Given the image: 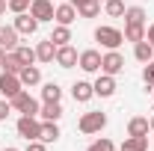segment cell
I'll list each match as a JSON object with an SVG mask.
<instances>
[{"label":"cell","instance_id":"f35d334b","mask_svg":"<svg viewBox=\"0 0 154 151\" xmlns=\"http://www.w3.org/2000/svg\"><path fill=\"white\" fill-rule=\"evenodd\" d=\"M148 125H151V131H154V113H151V119H148Z\"/></svg>","mask_w":154,"mask_h":151},{"label":"cell","instance_id":"6da1fadb","mask_svg":"<svg viewBox=\"0 0 154 151\" xmlns=\"http://www.w3.org/2000/svg\"><path fill=\"white\" fill-rule=\"evenodd\" d=\"M77 128H80V133H86V136H92V133H101L104 128H107V113H101V110H89V113L80 116Z\"/></svg>","mask_w":154,"mask_h":151},{"label":"cell","instance_id":"4dcf8cb0","mask_svg":"<svg viewBox=\"0 0 154 151\" xmlns=\"http://www.w3.org/2000/svg\"><path fill=\"white\" fill-rule=\"evenodd\" d=\"M6 3H9V12L18 15V12H30V3L33 0H6Z\"/></svg>","mask_w":154,"mask_h":151},{"label":"cell","instance_id":"e0dca14e","mask_svg":"<svg viewBox=\"0 0 154 151\" xmlns=\"http://www.w3.org/2000/svg\"><path fill=\"white\" fill-rule=\"evenodd\" d=\"M148 131H151V125L145 116H134L128 122V136H148Z\"/></svg>","mask_w":154,"mask_h":151},{"label":"cell","instance_id":"d590c367","mask_svg":"<svg viewBox=\"0 0 154 151\" xmlns=\"http://www.w3.org/2000/svg\"><path fill=\"white\" fill-rule=\"evenodd\" d=\"M6 12H9V3H6V0H0V18H3Z\"/></svg>","mask_w":154,"mask_h":151},{"label":"cell","instance_id":"d6a6232c","mask_svg":"<svg viewBox=\"0 0 154 151\" xmlns=\"http://www.w3.org/2000/svg\"><path fill=\"white\" fill-rule=\"evenodd\" d=\"M12 113V104H9V98H0V122H6Z\"/></svg>","mask_w":154,"mask_h":151},{"label":"cell","instance_id":"5bb4252c","mask_svg":"<svg viewBox=\"0 0 154 151\" xmlns=\"http://www.w3.org/2000/svg\"><path fill=\"white\" fill-rule=\"evenodd\" d=\"M38 119H42V122H59V119H62V104H59V101H42Z\"/></svg>","mask_w":154,"mask_h":151},{"label":"cell","instance_id":"836d02e7","mask_svg":"<svg viewBox=\"0 0 154 151\" xmlns=\"http://www.w3.org/2000/svg\"><path fill=\"white\" fill-rule=\"evenodd\" d=\"M24 151H48V142H42V139H30Z\"/></svg>","mask_w":154,"mask_h":151},{"label":"cell","instance_id":"8992f818","mask_svg":"<svg viewBox=\"0 0 154 151\" xmlns=\"http://www.w3.org/2000/svg\"><path fill=\"white\" fill-rule=\"evenodd\" d=\"M24 89V83H21L18 74H9V71H0V98H15V95Z\"/></svg>","mask_w":154,"mask_h":151},{"label":"cell","instance_id":"3957f363","mask_svg":"<svg viewBox=\"0 0 154 151\" xmlns=\"http://www.w3.org/2000/svg\"><path fill=\"white\" fill-rule=\"evenodd\" d=\"M9 104H12V110H15V113H21V116H38V110H42V104H38V101L27 92V89H21V92L15 95Z\"/></svg>","mask_w":154,"mask_h":151},{"label":"cell","instance_id":"ba28073f","mask_svg":"<svg viewBox=\"0 0 154 151\" xmlns=\"http://www.w3.org/2000/svg\"><path fill=\"white\" fill-rule=\"evenodd\" d=\"M54 0H33L30 3V15L38 21V24H45V21H54Z\"/></svg>","mask_w":154,"mask_h":151},{"label":"cell","instance_id":"b9f144b4","mask_svg":"<svg viewBox=\"0 0 154 151\" xmlns=\"http://www.w3.org/2000/svg\"><path fill=\"white\" fill-rule=\"evenodd\" d=\"M98 3H107V0H98Z\"/></svg>","mask_w":154,"mask_h":151},{"label":"cell","instance_id":"4fadbf2b","mask_svg":"<svg viewBox=\"0 0 154 151\" xmlns=\"http://www.w3.org/2000/svg\"><path fill=\"white\" fill-rule=\"evenodd\" d=\"M77 57H80V54H77L71 45H62V48H57V59H54V62H57L59 68H74Z\"/></svg>","mask_w":154,"mask_h":151},{"label":"cell","instance_id":"2e32d148","mask_svg":"<svg viewBox=\"0 0 154 151\" xmlns=\"http://www.w3.org/2000/svg\"><path fill=\"white\" fill-rule=\"evenodd\" d=\"M36 59H38V62H54V59H57V45H54L51 39L38 42V45H36Z\"/></svg>","mask_w":154,"mask_h":151},{"label":"cell","instance_id":"60d3db41","mask_svg":"<svg viewBox=\"0 0 154 151\" xmlns=\"http://www.w3.org/2000/svg\"><path fill=\"white\" fill-rule=\"evenodd\" d=\"M151 98H154V86H151Z\"/></svg>","mask_w":154,"mask_h":151},{"label":"cell","instance_id":"ab89813d","mask_svg":"<svg viewBox=\"0 0 154 151\" xmlns=\"http://www.w3.org/2000/svg\"><path fill=\"white\" fill-rule=\"evenodd\" d=\"M3 151H18V148H12V145H9V148H3Z\"/></svg>","mask_w":154,"mask_h":151},{"label":"cell","instance_id":"5b68a950","mask_svg":"<svg viewBox=\"0 0 154 151\" xmlns=\"http://www.w3.org/2000/svg\"><path fill=\"white\" fill-rule=\"evenodd\" d=\"M125 71V57L119 54V51H107V54H101V74H122Z\"/></svg>","mask_w":154,"mask_h":151},{"label":"cell","instance_id":"f1b7e54d","mask_svg":"<svg viewBox=\"0 0 154 151\" xmlns=\"http://www.w3.org/2000/svg\"><path fill=\"white\" fill-rule=\"evenodd\" d=\"M21 68H24V65L18 62V57H15V54L9 51V54H6V59H3V68H0V71H9V74H21Z\"/></svg>","mask_w":154,"mask_h":151},{"label":"cell","instance_id":"9a60e30c","mask_svg":"<svg viewBox=\"0 0 154 151\" xmlns=\"http://www.w3.org/2000/svg\"><path fill=\"white\" fill-rule=\"evenodd\" d=\"M18 36L21 33L12 24H9V27H0V48H3V51H15V48H18Z\"/></svg>","mask_w":154,"mask_h":151},{"label":"cell","instance_id":"f546056e","mask_svg":"<svg viewBox=\"0 0 154 151\" xmlns=\"http://www.w3.org/2000/svg\"><path fill=\"white\" fill-rule=\"evenodd\" d=\"M86 151H116V142L113 139H107V136H98L95 142H89V148Z\"/></svg>","mask_w":154,"mask_h":151},{"label":"cell","instance_id":"74e56055","mask_svg":"<svg viewBox=\"0 0 154 151\" xmlns=\"http://www.w3.org/2000/svg\"><path fill=\"white\" fill-rule=\"evenodd\" d=\"M68 3H71V6H74V9H77V6H83L86 0H68Z\"/></svg>","mask_w":154,"mask_h":151},{"label":"cell","instance_id":"52a82bcc","mask_svg":"<svg viewBox=\"0 0 154 151\" xmlns=\"http://www.w3.org/2000/svg\"><path fill=\"white\" fill-rule=\"evenodd\" d=\"M77 65H80L86 74H98V71H101V54H98L95 48H89V51H80Z\"/></svg>","mask_w":154,"mask_h":151},{"label":"cell","instance_id":"ac0fdd59","mask_svg":"<svg viewBox=\"0 0 154 151\" xmlns=\"http://www.w3.org/2000/svg\"><path fill=\"white\" fill-rule=\"evenodd\" d=\"M18 77H21V83H24V89H27V86H38V83H42V68H38V65H24Z\"/></svg>","mask_w":154,"mask_h":151},{"label":"cell","instance_id":"7c38bea8","mask_svg":"<svg viewBox=\"0 0 154 151\" xmlns=\"http://www.w3.org/2000/svg\"><path fill=\"white\" fill-rule=\"evenodd\" d=\"M77 18H80V15H77V9L71 6V3H59L57 9H54V21H57V24H65V27H71Z\"/></svg>","mask_w":154,"mask_h":151},{"label":"cell","instance_id":"83f0119b","mask_svg":"<svg viewBox=\"0 0 154 151\" xmlns=\"http://www.w3.org/2000/svg\"><path fill=\"white\" fill-rule=\"evenodd\" d=\"M125 9H128L125 0H107V3H104V12H107L110 18H125Z\"/></svg>","mask_w":154,"mask_h":151},{"label":"cell","instance_id":"e575fe53","mask_svg":"<svg viewBox=\"0 0 154 151\" xmlns=\"http://www.w3.org/2000/svg\"><path fill=\"white\" fill-rule=\"evenodd\" d=\"M145 42L154 48V24H148V27H145Z\"/></svg>","mask_w":154,"mask_h":151},{"label":"cell","instance_id":"d6986e66","mask_svg":"<svg viewBox=\"0 0 154 151\" xmlns=\"http://www.w3.org/2000/svg\"><path fill=\"white\" fill-rule=\"evenodd\" d=\"M134 59H136V62H142V65H145V62H151V59H154V48L148 45V42H145V39H142V42H136V45H134Z\"/></svg>","mask_w":154,"mask_h":151},{"label":"cell","instance_id":"cb8c5ba5","mask_svg":"<svg viewBox=\"0 0 154 151\" xmlns=\"http://www.w3.org/2000/svg\"><path fill=\"white\" fill-rule=\"evenodd\" d=\"M145 27L148 24H125V42H142L145 39Z\"/></svg>","mask_w":154,"mask_h":151},{"label":"cell","instance_id":"44dd1931","mask_svg":"<svg viewBox=\"0 0 154 151\" xmlns=\"http://www.w3.org/2000/svg\"><path fill=\"white\" fill-rule=\"evenodd\" d=\"M59 136H62V133H59V125H57V122H42V133H38L42 142L51 145V142H57Z\"/></svg>","mask_w":154,"mask_h":151},{"label":"cell","instance_id":"277c9868","mask_svg":"<svg viewBox=\"0 0 154 151\" xmlns=\"http://www.w3.org/2000/svg\"><path fill=\"white\" fill-rule=\"evenodd\" d=\"M15 131H18L21 139H38V133H42V119L38 116H21L18 122H15Z\"/></svg>","mask_w":154,"mask_h":151},{"label":"cell","instance_id":"484cf974","mask_svg":"<svg viewBox=\"0 0 154 151\" xmlns=\"http://www.w3.org/2000/svg\"><path fill=\"white\" fill-rule=\"evenodd\" d=\"M125 24H145V9L142 6H128L125 9Z\"/></svg>","mask_w":154,"mask_h":151},{"label":"cell","instance_id":"1f68e13d","mask_svg":"<svg viewBox=\"0 0 154 151\" xmlns=\"http://www.w3.org/2000/svg\"><path fill=\"white\" fill-rule=\"evenodd\" d=\"M142 80H145L148 86H154V59H151V62H145V68H142Z\"/></svg>","mask_w":154,"mask_h":151},{"label":"cell","instance_id":"603a6c76","mask_svg":"<svg viewBox=\"0 0 154 151\" xmlns=\"http://www.w3.org/2000/svg\"><path fill=\"white\" fill-rule=\"evenodd\" d=\"M119 151H148V136H128Z\"/></svg>","mask_w":154,"mask_h":151},{"label":"cell","instance_id":"8d00e7d4","mask_svg":"<svg viewBox=\"0 0 154 151\" xmlns=\"http://www.w3.org/2000/svg\"><path fill=\"white\" fill-rule=\"evenodd\" d=\"M6 54H9V51H3V48H0V68H3V59H6Z\"/></svg>","mask_w":154,"mask_h":151},{"label":"cell","instance_id":"9c48e42d","mask_svg":"<svg viewBox=\"0 0 154 151\" xmlns=\"http://www.w3.org/2000/svg\"><path fill=\"white\" fill-rule=\"evenodd\" d=\"M12 27L18 30L21 36H36V30H38V21L30 15V12H18L15 15V21H12Z\"/></svg>","mask_w":154,"mask_h":151},{"label":"cell","instance_id":"d4e9b609","mask_svg":"<svg viewBox=\"0 0 154 151\" xmlns=\"http://www.w3.org/2000/svg\"><path fill=\"white\" fill-rule=\"evenodd\" d=\"M77 15L80 18H98L101 15V3L98 0H86L83 6H77Z\"/></svg>","mask_w":154,"mask_h":151},{"label":"cell","instance_id":"4316f807","mask_svg":"<svg viewBox=\"0 0 154 151\" xmlns=\"http://www.w3.org/2000/svg\"><path fill=\"white\" fill-rule=\"evenodd\" d=\"M42 101H62V89H59V83H45L42 86Z\"/></svg>","mask_w":154,"mask_h":151},{"label":"cell","instance_id":"ffe728a7","mask_svg":"<svg viewBox=\"0 0 154 151\" xmlns=\"http://www.w3.org/2000/svg\"><path fill=\"white\" fill-rule=\"evenodd\" d=\"M48 39H51L57 48H62V45H71V27H65V24H57V27H54V33H51Z\"/></svg>","mask_w":154,"mask_h":151},{"label":"cell","instance_id":"7402d4cb","mask_svg":"<svg viewBox=\"0 0 154 151\" xmlns=\"http://www.w3.org/2000/svg\"><path fill=\"white\" fill-rule=\"evenodd\" d=\"M12 54L18 57L21 65H36V62H38V59H36V48H30V45H18Z\"/></svg>","mask_w":154,"mask_h":151},{"label":"cell","instance_id":"30bf717a","mask_svg":"<svg viewBox=\"0 0 154 151\" xmlns=\"http://www.w3.org/2000/svg\"><path fill=\"white\" fill-rule=\"evenodd\" d=\"M92 86H95V98H113L116 89H119L113 74H98V80L92 83Z\"/></svg>","mask_w":154,"mask_h":151},{"label":"cell","instance_id":"8fae6325","mask_svg":"<svg viewBox=\"0 0 154 151\" xmlns=\"http://www.w3.org/2000/svg\"><path fill=\"white\" fill-rule=\"evenodd\" d=\"M71 98H74L77 104H86V101L95 98V86H92L89 80H74V83H71Z\"/></svg>","mask_w":154,"mask_h":151},{"label":"cell","instance_id":"7a4b0ae2","mask_svg":"<svg viewBox=\"0 0 154 151\" xmlns=\"http://www.w3.org/2000/svg\"><path fill=\"white\" fill-rule=\"evenodd\" d=\"M95 42H101V48L107 51H119V45L125 42V33L119 27H110V24H101L95 30Z\"/></svg>","mask_w":154,"mask_h":151}]
</instances>
